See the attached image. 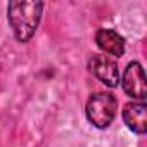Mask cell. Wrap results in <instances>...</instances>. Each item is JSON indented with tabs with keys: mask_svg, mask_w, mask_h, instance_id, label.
I'll return each instance as SVG.
<instances>
[{
	"mask_svg": "<svg viewBox=\"0 0 147 147\" xmlns=\"http://www.w3.org/2000/svg\"><path fill=\"white\" fill-rule=\"evenodd\" d=\"M42 11L43 4L36 2V0H12V2H9V24L19 42H28L35 35L40 24Z\"/></svg>",
	"mask_w": 147,
	"mask_h": 147,
	"instance_id": "obj_1",
	"label": "cell"
},
{
	"mask_svg": "<svg viewBox=\"0 0 147 147\" xmlns=\"http://www.w3.org/2000/svg\"><path fill=\"white\" fill-rule=\"evenodd\" d=\"M116 109H118L116 97L113 94H107V92H99L88 99L85 111H87L88 121L94 126L107 128L116 116Z\"/></svg>",
	"mask_w": 147,
	"mask_h": 147,
	"instance_id": "obj_2",
	"label": "cell"
},
{
	"mask_svg": "<svg viewBox=\"0 0 147 147\" xmlns=\"http://www.w3.org/2000/svg\"><path fill=\"white\" fill-rule=\"evenodd\" d=\"M88 67L107 87H118V83H119V69H118L116 61L111 59L109 55H104V54L92 55V59L88 61Z\"/></svg>",
	"mask_w": 147,
	"mask_h": 147,
	"instance_id": "obj_3",
	"label": "cell"
},
{
	"mask_svg": "<svg viewBox=\"0 0 147 147\" xmlns=\"http://www.w3.org/2000/svg\"><path fill=\"white\" fill-rule=\"evenodd\" d=\"M123 90L133 97V99H145L147 95V82H145V75L144 69L138 62H130L123 73V80H121Z\"/></svg>",
	"mask_w": 147,
	"mask_h": 147,
	"instance_id": "obj_4",
	"label": "cell"
},
{
	"mask_svg": "<svg viewBox=\"0 0 147 147\" xmlns=\"http://www.w3.org/2000/svg\"><path fill=\"white\" fill-rule=\"evenodd\" d=\"M123 119L130 130L144 135L147 131V106L144 102H128L123 107Z\"/></svg>",
	"mask_w": 147,
	"mask_h": 147,
	"instance_id": "obj_5",
	"label": "cell"
},
{
	"mask_svg": "<svg viewBox=\"0 0 147 147\" xmlns=\"http://www.w3.org/2000/svg\"><path fill=\"white\" fill-rule=\"evenodd\" d=\"M95 42H97L99 49L109 55L121 57L125 54V40L113 30H99Z\"/></svg>",
	"mask_w": 147,
	"mask_h": 147,
	"instance_id": "obj_6",
	"label": "cell"
}]
</instances>
